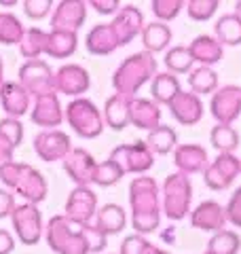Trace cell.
I'll return each instance as SVG.
<instances>
[{"instance_id":"6da1fadb","label":"cell","mask_w":241,"mask_h":254,"mask_svg":"<svg viewBox=\"0 0 241 254\" xmlns=\"http://www.w3.org/2000/svg\"><path fill=\"white\" fill-rule=\"evenodd\" d=\"M47 244L58 254H87L106 246L104 235L87 222H74L66 216H53L45 231Z\"/></svg>"},{"instance_id":"7a4b0ae2","label":"cell","mask_w":241,"mask_h":254,"mask_svg":"<svg viewBox=\"0 0 241 254\" xmlns=\"http://www.w3.org/2000/svg\"><path fill=\"white\" fill-rule=\"evenodd\" d=\"M0 182L13 195H19L26 199V203H34V205L45 201L47 193H49V187H47L43 174L21 161H11L2 165L0 168Z\"/></svg>"},{"instance_id":"3957f363","label":"cell","mask_w":241,"mask_h":254,"mask_svg":"<svg viewBox=\"0 0 241 254\" xmlns=\"http://www.w3.org/2000/svg\"><path fill=\"white\" fill-rule=\"evenodd\" d=\"M11 222L15 229V237L23 246H36L43 240L45 227H43V216L40 210L34 203H17L11 212Z\"/></svg>"},{"instance_id":"277c9868","label":"cell","mask_w":241,"mask_h":254,"mask_svg":"<svg viewBox=\"0 0 241 254\" xmlns=\"http://www.w3.org/2000/svg\"><path fill=\"white\" fill-rule=\"evenodd\" d=\"M66 121L80 138H95L102 133V117L93 102L78 98L66 106Z\"/></svg>"},{"instance_id":"5b68a950","label":"cell","mask_w":241,"mask_h":254,"mask_svg":"<svg viewBox=\"0 0 241 254\" xmlns=\"http://www.w3.org/2000/svg\"><path fill=\"white\" fill-rule=\"evenodd\" d=\"M53 76H55V72L49 68L47 62L32 60L19 68L17 83L30 93V98H40V95H47V93H55Z\"/></svg>"},{"instance_id":"8992f818","label":"cell","mask_w":241,"mask_h":254,"mask_svg":"<svg viewBox=\"0 0 241 254\" xmlns=\"http://www.w3.org/2000/svg\"><path fill=\"white\" fill-rule=\"evenodd\" d=\"M34 150L43 161L51 163V161H60L66 159V155L72 150L70 146V138L60 129H43L36 133L34 138Z\"/></svg>"},{"instance_id":"52a82bcc","label":"cell","mask_w":241,"mask_h":254,"mask_svg":"<svg viewBox=\"0 0 241 254\" xmlns=\"http://www.w3.org/2000/svg\"><path fill=\"white\" fill-rule=\"evenodd\" d=\"M30 119L34 125L45 127V129L60 127L63 121V113H61L58 93H47V95H40V98H34V106L30 110Z\"/></svg>"},{"instance_id":"ba28073f","label":"cell","mask_w":241,"mask_h":254,"mask_svg":"<svg viewBox=\"0 0 241 254\" xmlns=\"http://www.w3.org/2000/svg\"><path fill=\"white\" fill-rule=\"evenodd\" d=\"M0 106H2L6 117L19 119L30 110L32 98L17 81H4L0 87Z\"/></svg>"},{"instance_id":"9c48e42d","label":"cell","mask_w":241,"mask_h":254,"mask_svg":"<svg viewBox=\"0 0 241 254\" xmlns=\"http://www.w3.org/2000/svg\"><path fill=\"white\" fill-rule=\"evenodd\" d=\"M55 93H66V95H80L89 87V74L76 64H66L61 66L53 76Z\"/></svg>"},{"instance_id":"30bf717a","label":"cell","mask_w":241,"mask_h":254,"mask_svg":"<svg viewBox=\"0 0 241 254\" xmlns=\"http://www.w3.org/2000/svg\"><path fill=\"white\" fill-rule=\"evenodd\" d=\"M85 21V2L78 0H63L51 13V30L76 32Z\"/></svg>"},{"instance_id":"8fae6325","label":"cell","mask_w":241,"mask_h":254,"mask_svg":"<svg viewBox=\"0 0 241 254\" xmlns=\"http://www.w3.org/2000/svg\"><path fill=\"white\" fill-rule=\"evenodd\" d=\"M95 203H98V199H95L93 190H89L87 187H76L66 201L63 216L74 222H89V218L95 214Z\"/></svg>"},{"instance_id":"7c38bea8","label":"cell","mask_w":241,"mask_h":254,"mask_svg":"<svg viewBox=\"0 0 241 254\" xmlns=\"http://www.w3.org/2000/svg\"><path fill=\"white\" fill-rule=\"evenodd\" d=\"M63 170L68 172V176L74 180L78 187H87V182H93L95 163L87 150L72 148L66 155V159H63Z\"/></svg>"},{"instance_id":"4fadbf2b","label":"cell","mask_w":241,"mask_h":254,"mask_svg":"<svg viewBox=\"0 0 241 254\" xmlns=\"http://www.w3.org/2000/svg\"><path fill=\"white\" fill-rule=\"evenodd\" d=\"M74 51H76V32H63V30L47 32L45 55L55 60H63V58H70Z\"/></svg>"},{"instance_id":"5bb4252c","label":"cell","mask_w":241,"mask_h":254,"mask_svg":"<svg viewBox=\"0 0 241 254\" xmlns=\"http://www.w3.org/2000/svg\"><path fill=\"white\" fill-rule=\"evenodd\" d=\"M45 38H47V32H43L40 28H28L23 32L21 43L17 45L21 58L32 62V60H38L40 55H45Z\"/></svg>"},{"instance_id":"9a60e30c","label":"cell","mask_w":241,"mask_h":254,"mask_svg":"<svg viewBox=\"0 0 241 254\" xmlns=\"http://www.w3.org/2000/svg\"><path fill=\"white\" fill-rule=\"evenodd\" d=\"M117 47L115 43V32L108 26H95L89 34H87V49L95 55L110 53Z\"/></svg>"},{"instance_id":"2e32d148","label":"cell","mask_w":241,"mask_h":254,"mask_svg":"<svg viewBox=\"0 0 241 254\" xmlns=\"http://www.w3.org/2000/svg\"><path fill=\"white\" fill-rule=\"evenodd\" d=\"M23 23L13 13H0V45H19L23 38Z\"/></svg>"},{"instance_id":"e0dca14e","label":"cell","mask_w":241,"mask_h":254,"mask_svg":"<svg viewBox=\"0 0 241 254\" xmlns=\"http://www.w3.org/2000/svg\"><path fill=\"white\" fill-rule=\"evenodd\" d=\"M125 225V214L119 205H104V208L98 212V225L95 229L106 235V233H119Z\"/></svg>"},{"instance_id":"ac0fdd59","label":"cell","mask_w":241,"mask_h":254,"mask_svg":"<svg viewBox=\"0 0 241 254\" xmlns=\"http://www.w3.org/2000/svg\"><path fill=\"white\" fill-rule=\"evenodd\" d=\"M0 133H2V136L9 140L15 148L21 146V142H23V125H21L19 119H11V117L0 119Z\"/></svg>"},{"instance_id":"d6986e66","label":"cell","mask_w":241,"mask_h":254,"mask_svg":"<svg viewBox=\"0 0 241 254\" xmlns=\"http://www.w3.org/2000/svg\"><path fill=\"white\" fill-rule=\"evenodd\" d=\"M21 6H23V13L30 19H43L53 11L51 0H23Z\"/></svg>"},{"instance_id":"ffe728a7","label":"cell","mask_w":241,"mask_h":254,"mask_svg":"<svg viewBox=\"0 0 241 254\" xmlns=\"http://www.w3.org/2000/svg\"><path fill=\"white\" fill-rule=\"evenodd\" d=\"M15 195L11 193L9 189H0V220L6 218V216H11V212L15 208Z\"/></svg>"},{"instance_id":"44dd1931","label":"cell","mask_w":241,"mask_h":254,"mask_svg":"<svg viewBox=\"0 0 241 254\" xmlns=\"http://www.w3.org/2000/svg\"><path fill=\"white\" fill-rule=\"evenodd\" d=\"M13 155H15V146L2 136V133H0V168L6 165V163H11Z\"/></svg>"},{"instance_id":"7402d4cb","label":"cell","mask_w":241,"mask_h":254,"mask_svg":"<svg viewBox=\"0 0 241 254\" xmlns=\"http://www.w3.org/2000/svg\"><path fill=\"white\" fill-rule=\"evenodd\" d=\"M13 250H15V237L6 229H0V254H11Z\"/></svg>"},{"instance_id":"603a6c76","label":"cell","mask_w":241,"mask_h":254,"mask_svg":"<svg viewBox=\"0 0 241 254\" xmlns=\"http://www.w3.org/2000/svg\"><path fill=\"white\" fill-rule=\"evenodd\" d=\"M93 6H95V9H98L100 13H112V11H115V2H93Z\"/></svg>"},{"instance_id":"cb8c5ba5","label":"cell","mask_w":241,"mask_h":254,"mask_svg":"<svg viewBox=\"0 0 241 254\" xmlns=\"http://www.w3.org/2000/svg\"><path fill=\"white\" fill-rule=\"evenodd\" d=\"M17 0H0V6H15Z\"/></svg>"},{"instance_id":"d4e9b609","label":"cell","mask_w":241,"mask_h":254,"mask_svg":"<svg viewBox=\"0 0 241 254\" xmlns=\"http://www.w3.org/2000/svg\"><path fill=\"white\" fill-rule=\"evenodd\" d=\"M4 83V66H2V58H0V87Z\"/></svg>"}]
</instances>
